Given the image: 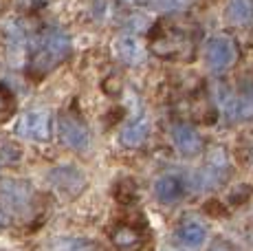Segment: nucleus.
Here are the masks:
<instances>
[{"label": "nucleus", "instance_id": "f257e3e1", "mask_svg": "<svg viewBox=\"0 0 253 251\" xmlns=\"http://www.w3.org/2000/svg\"><path fill=\"white\" fill-rule=\"evenodd\" d=\"M201 36L196 22L181 16L165 18L150 31V51L168 62H189L198 49Z\"/></svg>", "mask_w": 253, "mask_h": 251}, {"label": "nucleus", "instance_id": "f03ea898", "mask_svg": "<svg viewBox=\"0 0 253 251\" xmlns=\"http://www.w3.org/2000/svg\"><path fill=\"white\" fill-rule=\"evenodd\" d=\"M73 44L71 36L62 27H48L38 38L31 40L27 60V75L31 80H42L60 64H64L71 57Z\"/></svg>", "mask_w": 253, "mask_h": 251}, {"label": "nucleus", "instance_id": "7ed1b4c3", "mask_svg": "<svg viewBox=\"0 0 253 251\" xmlns=\"http://www.w3.org/2000/svg\"><path fill=\"white\" fill-rule=\"evenodd\" d=\"M0 205L9 214L24 218L36 207V190L24 178H4L0 181Z\"/></svg>", "mask_w": 253, "mask_h": 251}, {"label": "nucleus", "instance_id": "20e7f679", "mask_svg": "<svg viewBox=\"0 0 253 251\" xmlns=\"http://www.w3.org/2000/svg\"><path fill=\"white\" fill-rule=\"evenodd\" d=\"M238 57H240L238 44L229 36H213L205 42V64L211 73L225 75L238 64Z\"/></svg>", "mask_w": 253, "mask_h": 251}, {"label": "nucleus", "instance_id": "39448f33", "mask_svg": "<svg viewBox=\"0 0 253 251\" xmlns=\"http://www.w3.org/2000/svg\"><path fill=\"white\" fill-rule=\"evenodd\" d=\"M231 176V163H229V154L225 148L213 146L207 152V161L201 167V172L196 174V183L201 190H216L222 183H227Z\"/></svg>", "mask_w": 253, "mask_h": 251}, {"label": "nucleus", "instance_id": "423d86ee", "mask_svg": "<svg viewBox=\"0 0 253 251\" xmlns=\"http://www.w3.org/2000/svg\"><path fill=\"white\" fill-rule=\"evenodd\" d=\"M57 132L66 148L75 152H86L90 148V130L84 124V119L75 113H62L57 122Z\"/></svg>", "mask_w": 253, "mask_h": 251}, {"label": "nucleus", "instance_id": "0eeeda50", "mask_svg": "<svg viewBox=\"0 0 253 251\" xmlns=\"http://www.w3.org/2000/svg\"><path fill=\"white\" fill-rule=\"evenodd\" d=\"M16 132L29 141H48L53 137V115L48 110H29L18 119Z\"/></svg>", "mask_w": 253, "mask_h": 251}, {"label": "nucleus", "instance_id": "6e6552de", "mask_svg": "<svg viewBox=\"0 0 253 251\" xmlns=\"http://www.w3.org/2000/svg\"><path fill=\"white\" fill-rule=\"evenodd\" d=\"M218 104L227 122H245L253 117V101H249L240 90H233L229 86L218 88Z\"/></svg>", "mask_w": 253, "mask_h": 251}, {"label": "nucleus", "instance_id": "1a4fd4ad", "mask_svg": "<svg viewBox=\"0 0 253 251\" xmlns=\"http://www.w3.org/2000/svg\"><path fill=\"white\" fill-rule=\"evenodd\" d=\"M48 181L55 190H60L66 196H77L86 187V174L77 166H55L48 172Z\"/></svg>", "mask_w": 253, "mask_h": 251}, {"label": "nucleus", "instance_id": "9d476101", "mask_svg": "<svg viewBox=\"0 0 253 251\" xmlns=\"http://www.w3.org/2000/svg\"><path fill=\"white\" fill-rule=\"evenodd\" d=\"M169 139H172L174 148H176L185 157H194L205 148L201 132L196 130V126H192L189 122H174L169 126Z\"/></svg>", "mask_w": 253, "mask_h": 251}, {"label": "nucleus", "instance_id": "9b49d317", "mask_svg": "<svg viewBox=\"0 0 253 251\" xmlns=\"http://www.w3.org/2000/svg\"><path fill=\"white\" fill-rule=\"evenodd\" d=\"M115 55L128 66H141L148 57V51L134 33H124L115 40Z\"/></svg>", "mask_w": 253, "mask_h": 251}, {"label": "nucleus", "instance_id": "f8f14e48", "mask_svg": "<svg viewBox=\"0 0 253 251\" xmlns=\"http://www.w3.org/2000/svg\"><path fill=\"white\" fill-rule=\"evenodd\" d=\"M110 240L119 251H139L145 243V234L132 223H119L110 231Z\"/></svg>", "mask_w": 253, "mask_h": 251}, {"label": "nucleus", "instance_id": "ddd939ff", "mask_svg": "<svg viewBox=\"0 0 253 251\" xmlns=\"http://www.w3.org/2000/svg\"><path fill=\"white\" fill-rule=\"evenodd\" d=\"M150 137V119L145 115H139L132 122H128L119 132V143L128 150L141 148Z\"/></svg>", "mask_w": 253, "mask_h": 251}, {"label": "nucleus", "instance_id": "4468645a", "mask_svg": "<svg viewBox=\"0 0 253 251\" xmlns=\"http://www.w3.org/2000/svg\"><path fill=\"white\" fill-rule=\"evenodd\" d=\"M154 196L163 205H174L185 196V183L176 174H163L154 183Z\"/></svg>", "mask_w": 253, "mask_h": 251}, {"label": "nucleus", "instance_id": "2eb2a0df", "mask_svg": "<svg viewBox=\"0 0 253 251\" xmlns=\"http://www.w3.org/2000/svg\"><path fill=\"white\" fill-rule=\"evenodd\" d=\"M176 238L181 240L185 247L196 249V247H201V245H205V240H207V227L203 225L201 220L185 218L183 223L176 227Z\"/></svg>", "mask_w": 253, "mask_h": 251}, {"label": "nucleus", "instance_id": "dca6fc26", "mask_svg": "<svg viewBox=\"0 0 253 251\" xmlns=\"http://www.w3.org/2000/svg\"><path fill=\"white\" fill-rule=\"evenodd\" d=\"M225 18L233 27H247L253 22V0H227Z\"/></svg>", "mask_w": 253, "mask_h": 251}, {"label": "nucleus", "instance_id": "f3484780", "mask_svg": "<svg viewBox=\"0 0 253 251\" xmlns=\"http://www.w3.org/2000/svg\"><path fill=\"white\" fill-rule=\"evenodd\" d=\"M57 251H99L90 240L84 238H64L57 243Z\"/></svg>", "mask_w": 253, "mask_h": 251}, {"label": "nucleus", "instance_id": "a211bd4d", "mask_svg": "<svg viewBox=\"0 0 253 251\" xmlns=\"http://www.w3.org/2000/svg\"><path fill=\"white\" fill-rule=\"evenodd\" d=\"M150 7L152 9H159V11H168V13H176V11H183L192 4V0H150Z\"/></svg>", "mask_w": 253, "mask_h": 251}, {"label": "nucleus", "instance_id": "6ab92c4d", "mask_svg": "<svg viewBox=\"0 0 253 251\" xmlns=\"http://www.w3.org/2000/svg\"><path fill=\"white\" fill-rule=\"evenodd\" d=\"M13 110H16V99H13L11 90H9L7 86L0 84V122L11 117Z\"/></svg>", "mask_w": 253, "mask_h": 251}, {"label": "nucleus", "instance_id": "aec40b11", "mask_svg": "<svg viewBox=\"0 0 253 251\" xmlns=\"http://www.w3.org/2000/svg\"><path fill=\"white\" fill-rule=\"evenodd\" d=\"M2 157L7 159V161H18V159H20V150H18L13 143H4L2 146Z\"/></svg>", "mask_w": 253, "mask_h": 251}, {"label": "nucleus", "instance_id": "412c9836", "mask_svg": "<svg viewBox=\"0 0 253 251\" xmlns=\"http://www.w3.org/2000/svg\"><path fill=\"white\" fill-rule=\"evenodd\" d=\"M121 2L130 4V7H143V4H148L150 0H121Z\"/></svg>", "mask_w": 253, "mask_h": 251}, {"label": "nucleus", "instance_id": "4be33fe9", "mask_svg": "<svg viewBox=\"0 0 253 251\" xmlns=\"http://www.w3.org/2000/svg\"><path fill=\"white\" fill-rule=\"evenodd\" d=\"M209 251H233V249L229 247V245H225V243H216Z\"/></svg>", "mask_w": 253, "mask_h": 251}, {"label": "nucleus", "instance_id": "5701e85b", "mask_svg": "<svg viewBox=\"0 0 253 251\" xmlns=\"http://www.w3.org/2000/svg\"><path fill=\"white\" fill-rule=\"evenodd\" d=\"M249 163H251V166H253V146L249 148Z\"/></svg>", "mask_w": 253, "mask_h": 251}, {"label": "nucleus", "instance_id": "b1692460", "mask_svg": "<svg viewBox=\"0 0 253 251\" xmlns=\"http://www.w3.org/2000/svg\"><path fill=\"white\" fill-rule=\"evenodd\" d=\"M2 225H4V211L0 209V227H2Z\"/></svg>", "mask_w": 253, "mask_h": 251}, {"label": "nucleus", "instance_id": "393cba45", "mask_svg": "<svg viewBox=\"0 0 253 251\" xmlns=\"http://www.w3.org/2000/svg\"><path fill=\"white\" fill-rule=\"evenodd\" d=\"M163 251H181V249H176V247H165Z\"/></svg>", "mask_w": 253, "mask_h": 251}]
</instances>
